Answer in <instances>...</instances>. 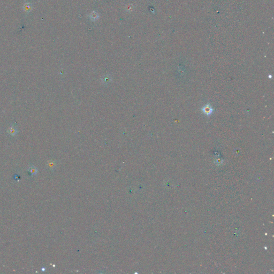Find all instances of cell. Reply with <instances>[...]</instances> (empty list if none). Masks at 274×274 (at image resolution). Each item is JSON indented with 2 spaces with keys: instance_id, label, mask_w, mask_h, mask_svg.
<instances>
[{
  "instance_id": "1",
  "label": "cell",
  "mask_w": 274,
  "mask_h": 274,
  "mask_svg": "<svg viewBox=\"0 0 274 274\" xmlns=\"http://www.w3.org/2000/svg\"><path fill=\"white\" fill-rule=\"evenodd\" d=\"M201 110L205 115H206L208 116H210L212 114V113L214 112V109H213V107L209 104H207L205 105L201 108Z\"/></svg>"
},
{
  "instance_id": "2",
  "label": "cell",
  "mask_w": 274,
  "mask_h": 274,
  "mask_svg": "<svg viewBox=\"0 0 274 274\" xmlns=\"http://www.w3.org/2000/svg\"><path fill=\"white\" fill-rule=\"evenodd\" d=\"M8 133L9 134H10L11 136H12V137L15 136L17 134V130L14 125H12L10 126H9V127L8 129Z\"/></svg>"
},
{
  "instance_id": "3",
  "label": "cell",
  "mask_w": 274,
  "mask_h": 274,
  "mask_svg": "<svg viewBox=\"0 0 274 274\" xmlns=\"http://www.w3.org/2000/svg\"><path fill=\"white\" fill-rule=\"evenodd\" d=\"M30 171H31V172H32L33 174H34L35 172L36 171V169L34 168H31Z\"/></svg>"
}]
</instances>
